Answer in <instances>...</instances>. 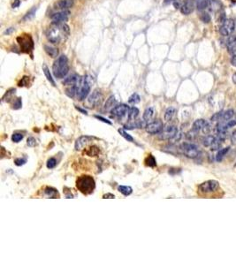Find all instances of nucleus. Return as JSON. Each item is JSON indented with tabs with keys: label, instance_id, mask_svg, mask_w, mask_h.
<instances>
[{
	"label": "nucleus",
	"instance_id": "27",
	"mask_svg": "<svg viewBox=\"0 0 236 265\" xmlns=\"http://www.w3.org/2000/svg\"><path fill=\"white\" fill-rule=\"evenodd\" d=\"M153 116H154V109L152 107H149L148 109H146L144 113H143V120H145V121L150 120Z\"/></svg>",
	"mask_w": 236,
	"mask_h": 265
},
{
	"label": "nucleus",
	"instance_id": "51",
	"mask_svg": "<svg viewBox=\"0 0 236 265\" xmlns=\"http://www.w3.org/2000/svg\"><path fill=\"white\" fill-rule=\"evenodd\" d=\"M226 125H227V127H233L234 126L236 125V120H229V122Z\"/></svg>",
	"mask_w": 236,
	"mask_h": 265
},
{
	"label": "nucleus",
	"instance_id": "23",
	"mask_svg": "<svg viewBox=\"0 0 236 265\" xmlns=\"http://www.w3.org/2000/svg\"><path fill=\"white\" fill-rule=\"evenodd\" d=\"M44 50H45V52L49 56H50L51 58H57V56L58 55V49L54 48V47H51V46L45 45V46H44Z\"/></svg>",
	"mask_w": 236,
	"mask_h": 265
},
{
	"label": "nucleus",
	"instance_id": "16",
	"mask_svg": "<svg viewBox=\"0 0 236 265\" xmlns=\"http://www.w3.org/2000/svg\"><path fill=\"white\" fill-rule=\"evenodd\" d=\"M74 6V1L73 0H59L55 4V8L57 9H62L66 10Z\"/></svg>",
	"mask_w": 236,
	"mask_h": 265
},
{
	"label": "nucleus",
	"instance_id": "22",
	"mask_svg": "<svg viewBox=\"0 0 236 265\" xmlns=\"http://www.w3.org/2000/svg\"><path fill=\"white\" fill-rule=\"evenodd\" d=\"M176 112V109L174 107H169L166 109V111L165 112V115H164V118L165 121H170L173 118H174V114Z\"/></svg>",
	"mask_w": 236,
	"mask_h": 265
},
{
	"label": "nucleus",
	"instance_id": "24",
	"mask_svg": "<svg viewBox=\"0 0 236 265\" xmlns=\"http://www.w3.org/2000/svg\"><path fill=\"white\" fill-rule=\"evenodd\" d=\"M100 149L97 146H91V147H88V148L85 150V154L89 156H96L97 155L99 154Z\"/></svg>",
	"mask_w": 236,
	"mask_h": 265
},
{
	"label": "nucleus",
	"instance_id": "48",
	"mask_svg": "<svg viewBox=\"0 0 236 265\" xmlns=\"http://www.w3.org/2000/svg\"><path fill=\"white\" fill-rule=\"evenodd\" d=\"M231 142L233 144H236V130L234 131L231 135Z\"/></svg>",
	"mask_w": 236,
	"mask_h": 265
},
{
	"label": "nucleus",
	"instance_id": "50",
	"mask_svg": "<svg viewBox=\"0 0 236 265\" xmlns=\"http://www.w3.org/2000/svg\"><path fill=\"white\" fill-rule=\"evenodd\" d=\"M114 197H115V196H114V194H110V193L106 194H105V195L103 196V198H104V199H113Z\"/></svg>",
	"mask_w": 236,
	"mask_h": 265
},
{
	"label": "nucleus",
	"instance_id": "28",
	"mask_svg": "<svg viewBox=\"0 0 236 265\" xmlns=\"http://www.w3.org/2000/svg\"><path fill=\"white\" fill-rule=\"evenodd\" d=\"M230 148L229 147H226V148H221L218 152H217V156H216V160L217 161V162H220V161L223 159V157L225 156V155L228 153V151H229Z\"/></svg>",
	"mask_w": 236,
	"mask_h": 265
},
{
	"label": "nucleus",
	"instance_id": "4",
	"mask_svg": "<svg viewBox=\"0 0 236 265\" xmlns=\"http://www.w3.org/2000/svg\"><path fill=\"white\" fill-rule=\"evenodd\" d=\"M17 41L20 46V50L25 53H29L34 49V43L30 35H23L17 38Z\"/></svg>",
	"mask_w": 236,
	"mask_h": 265
},
{
	"label": "nucleus",
	"instance_id": "44",
	"mask_svg": "<svg viewBox=\"0 0 236 265\" xmlns=\"http://www.w3.org/2000/svg\"><path fill=\"white\" fill-rule=\"evenodd\" d=\"M221 143H222V141H220L218 138L217 139H215V141L213 142V144L211 145V149L212 150H215V149H218L221 146Z\"/></svg>",
	"mask_w": 236,
	"mask_h": 265
},
{
	"label": "nucleus",
	"instance_id": "17",
	"mask_svg": "<svg viewBox=\"0 0 236 265\" xmlns=\"http://www.w3.org/2000/svg\"><path fill=\"white\" fill-rule=\"evenodd\" d=\"M81 78L78 74H72L71 76H69L67 78H66V80L63 81L64 85H69V86H74L78 84V82L81 80Z\"/></svg>",
	"mask_w": 236,
	"mask_h": 265
},
{
	"label": "nucleus",
	"instance_id": "59",
	"mask_svg": "<svg viewBox=\"0 0 236 265\" xmlns=\"http://www.w3.org/2000/svg\"><path fill=\"white\" fill-rule=\"evenodd\" d=\"M231 1H233V2H236V0H231Z\"/></svg>",
	"mask_w": 236,
	"mask_h": 265
},
{
	"label": "nucleus",
	"instance_id": "6",
	"mask_svg": "<svg viewBox=\"0 0 236 265\" xmlns=\"http://www.w3.org/2000/svg\"><path fill=\"white\" fill-rule=\"evenodd\" d=\"M218 187H219V183L217 180L211 179V180L205 181L199 186V191L204 194H209V193L217 191Z\"/></svg>",
	"mask_w": 236,
	"mask_h": 265
},
{
	"label": "nucleus",
	"instance_id": "26",
	"mask_svg": "<svg viewBox=\"0 0 236 265\" xmlns=\"http://www.w3.org/2000/svg\"><path fill=\"white\" fill-rule=\"evenodd\" d=\"M118 192H120L122 194H124L125 196L130 195L133 193V188L129 186H119L118 187Z\"/></svg>",
	"mask_w": 236,
	"mask_h": 265
},
{
	"label": "nucleus",
	"instance_id": "45",
	"mask_svg": "<svg viewBox=\"0 0 236 265\" xmlns=\"http://www.w3.org/2000/svg\"><path fill=\"white\" fill-rule=\"evenodd\" d=\"M26 162H27V159L26 158H16L14 160V164L17 165V166H21L23 165H25Z\"/></svg>",
	"mask_w": 236,
	"mask_h": 265
},
{
	"label": "nucleus",
	"instance_id": "49",
	"mask_svg": "<svg viewBox=\"0 0 236 265\" xmlns=\"http://www.w3.org/2000/svg\"><path fill=\"white\" fill-rule=\"evenodd\" d=\"M28 80V77H23L22 79H21V80L19 82V87H22V86H25V85H27L28 84V82L26 81V80Z\"/></svg>",
	"mask_w": 236,
	"mask_h": 265
},
{
	"label": "nucleus",
	"instance_id": "8",
	"mask_svg": "<svg viewBox=\"0 0 236 265\" xmlns=\"http://www.w3.org/2000/svg\"><path fill=\"white\" fill-rule=\"evenodd\" d=\"M178 134V129L175 126H166L159 134V139L161 140H172Z\"/></svg>",
	"mask_w": 236,
	"mask_h": 265
},
{
	"label": "nucleus",
	"instance_id": "29",
	"mask_svg": "<svg viewBox=\"0 0 236 265\" xmlns=\"http://www.w3.org/2000/svg\"><path fill=\"white\" fill-rule=\"evenodd\" d=\"M115 104H116V99H115V97H114L113 96H110L109 98L107 99L105 105V110L113 109V108H114L113 106L115 105Z\"/></svg>",
	"mask_w": 236,
	"mask_h": 265
},
{
	"label": "nucleus",
	"instance_id": "57",
	"mask_svg": "<svg viewBox=\"0 0 236 265\" xmlns=\"http://www.w3.org/2000/svg\"><path fill=\"white\" fill-rule=\"evenodd\" d=\"M233 81H234V84H236V73L233 75Z\"/></svg>",
	"mask_w": 236,
	"mask_h": 265
},
{
	"label": "nucleus",
	"instance_id": "56",
	"mask_svg": "<svg viewBox=\"0 0 236 265\" xmlns=\"http://www.w3.org/2000/svg\"><path fill=\"white\" fill-rule=\"evenodd\" d=\"M174 6H175V8H180V7H181L180 5V3H179V2H177L176 0L174 2Z\"/></svg>",
	"mask_w": 236,
	"mask_h": 265
},
{
	"label": "nucleus",
	"instance_id": "41",
	"mask_svg": "<svg viewBox=\"0 0 236 265\" xmlns=\"http://www.w3.org/2000/svg\"><path fill=\"white\" fill-rule=\"evenodd\" d=\"M21 106H22V101H21V98H20V97H18V98L14 101V103H13V108L14 109V110H19V109L21 108Z\"/></svg>",
	"mask_w": 236,
	"mask_h": 265
},
{
	"label": "nucleus",
	"instance_id": "42",
	"mask_svg": "<svg viewBox=\"0 0 236 265\" xmlns=\"http://www.w3.org/2000/svg\"><path fill=\"white\" fill-rule=\"evenodd\" d=\"M223 111H219V112H217L215 113L212 117H211V121H217V120H220L221 118H223Z\"/></svg>",
	"mask_w": 236,
	"mask_h": 265
},
{
	"label": "nucleus",
	"instance_id": "37",
	"mask_svg": "<svg viewBox=\"0 0 236 265\" xmlns=\"http://www.w3.org/2000/svg\"><path fill=\"white\" fill-rule=\"evenodd\" d=\"M234 111L230 109V110L226 111L225 112H224L223 119L225 121H228V120H230L232 118L234 117Z\"/></svg>",
	"mask_w": 236,
	"mask_h": 265
},
{
	"label": "nucleus",
	"instance_id": "12",
	"mask_svg": "<svg viewBox=\"0 0 236 265\" xmlns=\"http://www.w3.org/2000/svg\"><path fill=\"white\" fill-rule=\"evenodd\" d=\"M103 100V94L101 92L100 89H96L94 90L93 93L89 96L88 97V103L90 105H94V106H97L101 104Z\"/></svg>",
	"mask_w": 236,
	"mask_h": 265
},
{
	"label": "nucleus",
	"instance_id": "1",
	"mask_svg": "<svg viewBox=\"0 0 236 265\" xmlns=\"http://www.w3.org/2000/svg\"><path fill=\"white\" fill-rule=\"evenodd\" d=\"M69 27L67 24L60 25L50 28L47 33V38L51 43H59L65 37H67L69 35Z\"/></svg>",
	"mask_w": 236,
	"mask_h": 265
},
{
	"label": "nucleus",
	"instance_id": "13",
	"mask_svg": "<svg viewBox=\"0 0 236 265\" xmlns=\"http://www.w3.org/2000/svg\"><path fill=\"white\" fill-rule=\"evenodd\" d=\"M93 139L94 137L88 135H83L79 137V138L76 140V142H75V149H76V150H80L81 148H83L88 142H92Z\"/></svg>",
	"mask_w": 236,
	"mask_h": 265
},
{
	"label": "nucleus",
	"instance_id": "55",
	"mask_svg": "<svg viewBox=\"0 0 236 265\" xmlns=\"http://www.w3.org/2000/svg\"><path fill=\"white\" fill-rule=\"evenodd\" d=\"M75 108H76V109H77V110H78V111H81V113H83V114H88L87 111H85V110H82V109H81V108H79V107H77V106H76Z\"/></svg>",
	"mask_w": 236,
	"mask_h": 265
},
{
	"label": "nucleus",
	"instance_id": "20",
	"mask_svg": "<svg viewBox=\"0 0 236 265\" xmlns=\"http://www.w3.org/2000/svg\"><path fill=\"white\" fill-rule=\"evenodd\" d=\"M44 194L49 198L59 197V194H58V190L55 189V188H53V187H50V186H47V187L44 189Z\"/></svg>",
	"mask_w": 236,
	"mask_h": 265
},
{
	"label": "nucleus",
	"instance_id": "18",
	"mask_svg": "<svg viewBox=\"0 0 236 265\" xmlns=\"http://www.w3.org/2000/svg\"><path fill=\"white\" fill-rule=\"evenodd\" d=\"M146 125V121L145 120H138L135 122H131V123L127 124L125 126V129H134V128H143L145 127Z\"/></svg>",
	"mask_w": 236,
	"mask_h": 265
},
{
	"label": "nucleus",
	"instance_id": "35",
	"mask_svg": "<svg viewBox=\"0 0 236 265\" xmlns=\"http://www.w3.org/2000/svg\"><path fill=\"white\" fill-rule=\"evenodd\" d=\"M118 133L120 134V135L122 136V137H124L125 139L127 141V142H134V138L132 137V136L130 135H128L126 131H125L124 129H122V128H119V129L118 130Z\"/></svg>",
	"mask_w": 236,
	"mask_h": 265
},
{
	"label": "nucleus",
	"instance_id": "54",
	"mask_svg": "<svg viewBox=\"0 0 236 265\" xmlns=\"http://www.w3.org/2000/svg\"><path fill=\"white\" fill-rule=\"evenodd\" d=\"M231 63L234 66H236V56H233L232 59H231Z\"/></svg>",
	"mask_w": 236,
	"mask_h": 265
},
{
	"label": "nucleus",
	"instance_id": "10",
	"mask_svg": "<svg viewBox=\"0 0 236 265\" xmlns=\"http://www.w3.org/2000/svg\"><path fill=\"white\" fill-rule=\"evenodd\" d=\"M129 111V107L126 105H118L117 106H115L113 109L111 110V113L112 114V116L117 118H122L125 116L126 114L128 113Z\"/></svg>",
	"mask_w": 236,
	"mask_h": 265
},
{
	"label": "nucleus",
	"instance_id": "36",
	"mask_svg": "<svg viewBox=\"0 0 236 265\" xmlns=\"http://www.w3.org/2000/svg\"><path fill=\"white\" fill-rule=\"evenodd\" d=\"M140 100H141L140 96H139L138 94H136V93H135V94H133L130 97H129L128 103H129V104H133V105H135V104H138V103L140 102Z\"/></svg>",
	"mask_w": 236,
	"mask_h": 265
},
{
	"label": "nucleus",
	"instance_id": "53",
	"mask_svg": "<svg viewBox=\"0 0 236 265\" xmlns=\"http://www.w3.org/2000/svg\"><path fill=\"white\" fill-rule=\"evenodd\" d=\"M13 31H14V28H7L6 30L5 31V35H10L12 34Z\"/></svg>",
	"mask_w": 236,
	"mask_h": 265
},
{
	"label": "nucleus",
	"instance_id": "7",
	"mask_svg": "<svg viewBox=\"0 0 236 265\" xmlns=\"http://www.w3.org/2000/svg\"><path fill=\"white\" fill-rule=\"evenodd\" d=\"M235 29V22L232 19H226L219 28V32L223 36H229Z\"/></svg>",
	"mask_w": 236,
	"mask_h": 265
},
{
	"label": "nucleus",
	"instance_id": "40",
	"mask_svg": "<svg viewBox=\"0 0 236 265\" xmlns=\"http://www.w3.org/2000/svg\"><path fill=\"white\" fill-rule=\"evenodd\" d=\"M23 139V135L22 134H19V133H15L13 134L12 136V140L13 142H19L21 140Z\"/></svg>",
	"mask_w": 236,
	"mask_h": 265
},
{
	"label": "nucleus",
	"instance_id": "58",
	"mask_svg": "<svg viewBox=\"0 0 236 265\" xmlns=\"http://www.w3.org/2000/svg\"><path fill=\"white\" fill-rule=\"evenodd\" d=\"M175 0H165V4H170L172 2H174Z\"/></svg>",
	"mask_w": 236,
	"mask_h": 265
},
{
	"label": "nucleus",
	"instance_id": "3",
	"mask_svg": "<svg viewBox=\"0 0 236 265\" xmlns=\"http://www.w3.org/2000/svg\"><path fill=\"white\" fill-rule=\"evenodd\" d=\"M53 74L56 78L61 79L68 74V58L66 55H61L57 58L52 66Z\"/></svg>",
	"mask_w": 236,
	"mask_h": 265
},
{
	"label": "nucleus",
	"instance_id": "19",
	"mask_svg": "<svg viewBox=\"0 0 236 265\" xmlns=\"http://www.w3.org/2000/svg\"><path fill=\"white\" fill-rule=\"evenodd\" d=\"M206 124H207V122L205 121L204 119H203V118H200V119L195 120V121L193 123L192 131L197 133V132H199V131H201V130H203Z\"/></svg>",
	"mask_w": 236,
	"mask_h": 265
},
{
	"label": "nucleus",
	"instance_id": "2",
	"mask_svg": "<svg viewBox=\"0 0 236 265\" xmlns=\"http://www.w3.org/2000/svg\"><path fill=\"white\" fill-rule=\"evenodd\" d=\"M76 187L83 194H90L96 187L95 179L89 175H82L76 180Z\"/></svg>",
	"mask_w": 236,
	"mask_h": 265
},
{
	"label": "nucleus",
	"instance_id": "47",
	"mask_svg": "<svg viewBox=\"0 0 236 265\" xmlns=\"http://www.w3.org/2000/svg\"><path fill=\"white\" fill-rule=\"evenodd\" d=\"M95 118H97V119H99V120H101V121H102V122H104V123L109 124V125H112V122H111L110 120H108L107 118H103L102 116L96 115V116H95Z\"/></svg>",
	"mask_w": 236,
	"mask_h": 265
},
{
	"label": "nucleus",
	"instance_id": "30",
	"mask_svg": "<svg viewBox=\"0 0 236 265\" xmlns=\"http://www.w3.org/2000/svg\"><path fill=\"white\" fill-rule=\"evenodd\" d=\"M43 70H44V74H45V76H46V78H47V80H49L53 86H56L55 81H54V80H53V78H52V76H51V74H50V70H49V68L47 67V66H46V65H44V66H43Z\"/></svg>",
	"mask_w": 236,
	"mask_h": 265
},
{
	"label": "nucleus",
	"instance_id": "14",
	"mask_svg": "<svg viewBox=\"0 0 236 265\" xmlns=\"http://www.w3.org/2000/svg\"><path fill=\"white\" fill-rule=\"evenodd\" d=\"M227 50L232 56H236V35L229 36L226 41Z\"/></svg>",
	"mask_w": 236,
	"mask_h": 265
},
{
	"label": "nucleus",
	"instance_id": "46",
	"mask_svg": "<svg viewBox=\"0 0 236 265\" xmlns=\"http://www.w3.org/2000/svg\"><path fill=\"white\" fill-rule=\"evenodd\" d=\"M27 143L29 147H34L36 144V140L34 137H28L27 140Z\"/></svg>",
	"mask_w": 236,
	"mask_h": 265
},
{
	"label": "nucleus",
	"instance_id": "32",
	"mask_svg": "<svg viewBox=\"0 0 236 265\" xmlns=\"http://www.w3.org/2000/svg\"><path fill=\"white\" fill-rule=\"evenodd\" d=\"M36 10H37V7H34V8H32L31 10L29 11V12H28L27 13L25 14V16L23 17V19H22V20H29V19H33L34 17H35V15H36Z\"/></svg>",
	"mask_w": 236,
	"mask_h": 265
},
{
	"label": "nucleus",
	"instance_id": "21",
	"mask_svg": "<svg viewBox=\"0 0 236 265\" xmlns=\"http://www.w3.org/2000/svg\"><path fill=\"white\" fill-rule=\"evenodd\" d=\"M211 5V0H197L196 8L198 11H204Z\"/></svg>",
	"mask_w": 236,
	"mask_h": 265
},
{
	"label": "nucleus",
	"instance_id": "25",
	"mask_svg": "<svg viewBox=\"0 0 236 265\" xmlns=\"http://www.w3.org/2000/svg\"><path fill=\"white\" fill-rule=\"evenodd\" d=\"M139 115V110L136 107H131L129 108V111L127 113V118L129 120H135Z\"/></svg>",
	"mask_w": 236,
	"mask_h": 265
},
{
	"label": "nucleus",
	"instance_id": "5",
	"mask_svg": "<svg viewBox=\"0 0 236 265\" xmlns=\"http://www.w3.org/2000/svg\"><path fill=\"white\" fill-rule=\"evenodd\" d=\"M180 149L183 151L184 155L188 158H196L199 156V149L196 145L192 143H183L180 146Z\"/></svg>",
	"mask_w": 236,
	"mask_h": 265
},
{
	"label": "nucleus",
	"instance_id": "33",
	"mask_svg": "<svg viewBox=\"0 0 236 265\" xmlns=\"http://www.w3.org/2000/svg\"><path fill=\"white\" fill-rule=\"evenodd\" d=\"M146 165L149 167H155L157 165V161H156L155 157L152 155H149L145 160Z\"/></svg>",
	"mask_w": 236,
	"mask_h": 265
},
{
	"label": "nucleus",
	"instance_id": "39",
	"mask_svg": "<svg viewBox=\"0 0 236 265\" xmlns=\"http://www.w3.org/2000/svg\"><path fill=\"white\" fill-rule=\"evenodd\" d=\"M47 165V168H49V169H53L57 165V160L54 157H50L47 161V165Z\"/></svg>",
	"mask_w": 236,
	"mask_h": 265
},
{
	"label": "nucleus",
	"instance_id": "34",
	"mask_svg": "<svg viewBox=\"0 0 236 265\" xmlns=\"http://www.w3.org/2000/svg\"><path fill=\"white\" fill-rule=\"evenodd\" d=\"M66 94L69 97L73 98L75 95L77 94V87L75 86V85L71 86V88H67V89L66 90Z\"/></svg>",
	"mask_w": 236,
	"mask_h": 265
},
{
	"label": "nucleus",
	"instance_id": "38",
	"mask_svg": "<svg viewBox=\"0 0 236 265\" xmlns=\"http://www.w3.org/2000/svg\"><path fill=\"white\" fill-rule=\"evenodd\" d=\"M200 19L204 22V23H209L211 21V15L207 12H203L201 15H200Z\"/></svg>",
	"mask_w": 236,
	"mask_h": 265
},
{
	"label": "nucleus",
	"instance_id": "52",
	"mask_svg": "<svg viewBox=\"0 0 236 265\" xmlns=\"http://www.w3.org/2000/svg\"><path fill=\"white\" fill-rule=\"evenodd\" d=\"M19 5H20V1L19 0H14L12 6H13V8H16V7H19Z\"/></svg>",
	"mask_w": 236,
	"mask_h": 265
},
{
	"label": "nucleus",
	"instance_id": "43",
	"mask_svg": "<svg viewBox=\"0 0 236 265\" xmlns=\"http://www.w3.org/2000/svg\"><path fill=\"white\" fill-rule=\"evenodd\" d=\"M227 128H228L227 125H225L224 123H219L217 126V130L218 133H225Z\"/></svg>",
	"mask_w": 236,
	"mask_h": 265
},
{
	"label": "nucleus",
	"instance_id": "31",
	"mask_svg": "<svg viewBox=\"0 0 236 265\" xmlns=\"http://www.w3.org/2000/svg\"><path fill=\"white\" fill-rule=\"evenodd\" d=\"M216 138H214V136L208 135L205 137L204 139L203 140V144L204 147H211V145L213 144V142L215 141Z\"/></svg>",
	"mask_w": 236,
	"mask_h": 265
},
{
	"label": "nucleus",
	"instance_id": "9",
	"mask_svg": "<svg viewBox=\"0 0 236 265\" xmlns=\"http://www.w3.org/2000/svg\"><path fill=\"white\" fill-rule=\"evenodd\" d=\"M164 129V125L163 122L159 119H157L153 122H150L146 126V131L149 135H157L160 134L162 130Z\"/></svg>",
	"mask_w": 236,
	"mask_h": 265
},
{
	"label": "nucleus",
	"instance_id": "11",
	"mask_svg": "<svg viewBox=\"0 0 236 265\" xmlns=\"http://www.w3.org/2000/svg\"><path fill=\"white\" fill-rule=\"evenodd\" d=\"M70 14L69 11H62V12L54 13L51 16L52 23L53 24H59L61 22H65L68 19V16Z\"/></svg>",
	"mask_w": 236,
	"mask_h": 265
},
{
	"label": "nucleus",
	"instance_id": "15",
	"mask_svg": "<svg viewBox=\"0 0 236 265\" xmlns=\"http://www.w3.org/2000/svg\"><path fill=\"white\" fill-rule=\"evenodd\" d=\"M194 2L193 0H186L185 3L180 7V12L185 15H188L194 11Z\"/></svg>",
	"mask_w": 236,
	"mask_h": 265
}]
</instances>
